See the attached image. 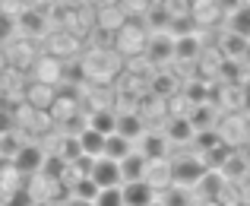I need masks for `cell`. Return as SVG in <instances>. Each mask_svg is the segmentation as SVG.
Wrapping results in <instances>:
<instances>
[{
	"instance_id": "6da1fadb",
	"label": "cell",
	"mask_w": 250,
	"mask_h": 206,
	"mask_svg": "<svg viewBox=\"0 0 250 206\" xmlns=\"http://www.w3.org/2000/svg\"><path fill=\"white\" fill-rule=\"evenodd\" d=\"M149 38H152V32L146 29V23H143V19H127V25H124V29L114 35L117 54L143 57V54H146V48H149Z\"/></svg>"
},
{
	"instance_id": "7a4b0ae2",
	"label": "cell",
	"mask_w": 250,
	"mask_h": 206,
	"mask_svg": "<svg viewBox=\"0 0 250 206\" xmlns=\"http://www.w3.org/2000/svg\"><path fill=\"white\" fill-rule=\"evenodd\" d=\"M171 168H174V184L177 187L190 190L206 178L209 165L203 162V156H177V159H171Z\"/></svg>"
},
{
	"instance_id": "3957f363",
	"label": "cell",
	"mask_w": 250,
	"mask_h": 206,
	"mask_svg": "<svg viewBox=\"0 0 250 206\" xmlns=\"http://www.w3.org/2000/svg\"><path fill=\"white\" fill-rule=\"evenodd\" d=\"M83 67H85V76H92L95 83H108L121 70V57L114 51H89L83 57Z\"/></svg>"
},
{
	"instance_id": "277c9868",
	"label": "cell",
	"mask_w": 250,
	"mask_h": 206,
	"mask_svg": "<svg viewBox=\"0 0 250 206\" xmlns=\"http://www.w3.org/2000/svg\"><path fill=\"white\" fill-rule=\"evenodd\" d=\"M89 178H92V181H95L102 190H108V187H124L121 162H114V159H108V156L92 159V165H89Z\"/></svg>"
},
{
	"instance_id": "5b68a950",
	"label": "cell",
	"mask_w": 250,
	"mask_h": 206,
	"mask_svg": "<svg viewBox=\"0 0 250 206\" xmlns=\"http://www.w3.org/2000/svg\"><path fill=\"white\" fill-rule=\"evenodd\" d=\"M13 162H16V168L22 171L25 178H35V175H42V171H44L48 152H44L38 143H22V146H19V152L13 156Z\"/></svg>"
},
{
	"instance_id": "8992f818",
	"label": "cell",
	"mask_w": 250,
	"mask_h": 206,
	"mask_svg": "<svg viewBox=\"0 0 250 206\" xmlns=\"http://www.w3.org/2000/svg\"><path fill=\"white\" fill-rule=\"evenodd\" d=\"M19 35L22 38H48L51 35L48 13L35 10V6H22V13H19Z\"/></svg>"
},
{
	"instance_id": "52a82bcc",
	"label": "cell",
	"mask_w": 250,
	"mask_h": 206,
	"mask_svg": "<svg viewBox=\"0 0 250 206\" xmlns=\"http://www.w3.org/2000/svg\"><path fill=\"white\" fill-rule=\"evenodd\" d=\"M63 70H67V64L57 61L54 54H38L35 67H32V79H35V83H44V86H57L63 79Z\"/></svg>"
},
{
	"instance_id": "ba28073f",
	"label": "cell",
	"mask_w": 250,
	"mask_h": 206,
	"mask_svg": "<svg viewBox=\"0 0 250 206\" xmlns=\"http://www.w3.org/2000/svg\"><path fill=\"white\" fill-rule=\"evenodd\" d=\"M35 61H38V54H35V48H32L29 38H16V42L6 45V64H10V70H19V73L32 70Z\"/></svg>"
},
{
	"instance_id": "9c48e42d",
	"label": "cell",
	"mask_w": 250,
	"mask_h": 206,
	"mask_svg": "<svg viewBox=\"0 0 250 206\" xmlns=\"http://www.w3.org/2000/svg\"><path fill=\"white\" fill-rule=\"evenodd\" d=\"M174 38L168 35V32H152V38H149V48H146V57L152 67H165V64L174 61Z\"/></svg>"
},
{
	"instance_id": "30bf717a",
	"label": "cell",
	"mask_w": 250,
	"mask_h": 206,
	"mask_svg": "<svg viewBox=\"0 0 250 206\" xmlns=\"http://www.w3.org/2000/svg\"><path fill=\"white\" fill-rule=\"evenodd\" d=\"M48 54H54L57 61H70V57L80 54V38L57 29L54 35H48Z\"/></svg>"
},
{
	"instance_id": "8fae6325",
	"label": "cell",
	"mask_w": 250,
	"mask_h": 206,
	"mask_svg": "<svg viewBox=\"0 0 250 206\" xmlns=\"http://www.w3.org/2000/svg\"><path fill=\"white\" fill-rule=\"evenodd\" d=\"M146 181L152 184L159 194L168 190V187H174V168H171V159H149Z\"/></svg>"
},
{
	"instance_id": "7c38bea8",
	"label": "cell",
	"mask_w": 250,
	"mask_h": 206,
	"mask_svg": "<svg viewBox=\"0 0 250 206\" xmlns=\"http://www.w3.org/2000/svg\"><path fill=\"white\" fill-rule=\"evenodd\" d=\"M168 139H171V146H187V143H193L196 134L200 130L193 127V121L190 117H168V124H165V130H162Z\"/></svg>"
},
{
	"instance_id": "4fadbf2b",
	"label": "cell",
	"mask_w": 250,
	"mask_h": 206,
	"mask_svg": "<svg viewBox=\"0 0 250 206\" xmlns=\"http://www.w3.org/2000/svg\"><path fill=\"white\" fill-rule=\"evenodd\" d=\"M22 187H29V178L16 168L13 159H3V162H0V194L10 197V194H16V190H22Z\"/></svg>"
},
{
	"instance_id": "5bb4252c",
	"label": "cell",
	"mask_w": 250,
	"mask_h": 206,
	"mask_svg": "<svg viewBox=\"0 0 250 206\" xmlns=\"http://www.w3.org/2000/svg\"><path fill=\"white\" fill-rule=\"evenodd\" d=\"M159 200V190L149 181H130L124 184V203L127 206H152Z\"/></svg>"
},
{
	"instance_id": "9a60e30c",
	"label": "cell",
	"mask_w": 250,
	"mask_h": 206,
	"mask_svg": "<svg viewBox=\"0 0 250 206\" xmlns=\"http://www.w3.org/2000/svg\"><path fill=\"white\" fill-rule=\"evenodd\" d=\"M219 137H222V143L225 146H241V143H247V117H222L219 121Z\"/></svg>"
},
{
	"instance_id": "2e32d148",
	"label": "cell",
	"mask_w": 250,
	"mask_h": 206,
	"mask_svg": "<svg viewBox=\"0 0 250 206\" xmlns=\"http://www.w3.org/2000/svg\"><path fill=\"white\" fill-rule=\"evenodd\" d=\"M117 134L127 137L130 143H140V139L149 134V130H146V117H143L140 111H127V114H117Z\"/></svg>"
},
{
	"instance_id": "e0dca14e",
	"label": "cell",
	"mask_w": 250,
	"mask_h": 206,
	"mask_svg": "<svg viewBox=\"0 0 250 206\" xmlns=\"http://www.w3.org/2000/svg\"><path fill=\"white\" fill-rule=\"evenodd\" d=\"M48 114H51V121H54V124L67 127L73 117H80V98H76V95H57Z\"/></svg>"
},
{
	"instance_id": "ac0fdd59",
	"label": "cell",
	"mask_w": 250,
	"mask_h": 206,
	"mask_svg": "<svg viewBox=\"0 0 250 206\" xmlns=\"http://www.w3.org/2000/svg\"><path fill=\"white\" fill-rule=\"evenodd\" d=\"M222 6L215 0H190V16L196 19V25H215L222 19Z\"/></svg>"
},
{
	"instance_id": "d6986e66",
	"label": "cell",
	"mask_w": 250,
	"mask_h": 206,
	"mask_svg": "<svg viewBox=\"0 0 250 206\" xmlns=\"http://www.w3.org/2000/svg\"><path fill=\"white\" fill-rule=\"evenodd\" d=\"M146 168H149V159L143 156L140 149H136V152H130V156L121 162L124 184H130V181H146Z\"/></svg>"
},
{
	"instance_id": "ffe728a7",
	"label": "cell",
	"mask_w": 250,
	"mask_h": 206,
	"mask_svg": "<svg viewBox=\"0 0 250 206\" xmlns=\"http://www.w3.org/2000/svg\"><path fill=\"white\" fill-rule=\"evenodd\" d=\"M54 98H57L54 86H44V83H32V86H25V102H29L32 108H38V111H51Z\"/></svg>"
},
{
	"instance_id": "44dd1931",
	"label": "cell",
	"mask_w": 250,
	"mask_h": 206,
	"mask_svg": "<svg viewBox=\"0 0 250 206\" xmlns=\"http://www.w3.org/2000/svg\"><path fill=\"white\" fill-rule=\"evenodd\" d=\"M219 51L228 61H241L244 54H250V42L244 35H238V32H225V35L219 38Z\"/></svg>"
},
{
	"instance_id": "7402d4cb",
	"label": "cell",
	"mask_w": 250,
	"mask_h": 206,
	"mask_svg": "<svg viewBox=\"0 0 250 206\" xmlns=\"http://www.w3.org/2000/svg\"><path fill=\"white\" fill-rule=\"evenodd\" d=\"M225 187H228V181L222 178V171H212V168H209L206 178H203L193 190H196V197H200V200H219V194Z\"/></svg>"
},
{
	"instance_id": "603a6c76",
	"label": "cell",
	"mask_w": 250,
	"mask_h": 206,
	"mask_svg": "<svg viewBox=\"0 0 250 206\" xmlns=\"http://www.w3.org/2000/svg\"><path fill=\"white\" fill-rule=\"evenodd\" d=\"M168 149H171V139L165 134H152V130H149V134L140 139V152L146 159H168Z\"/></svg>"
},
{
	"instance_id": "cb8c5ba5",
	"label": "cell",
	"mask_w": 250,
	"mask_h": 206,
	"mask_svg": "<svg viewBox=\"0 0 250 206\" xmlns=\"http://www.w3.org/2000/svg\"><path fill=\"white\" fill-rule=\"evenodd\" d=\"M174 61H184V64H190V61H200L203 57V38L200 35H187V38H174Z\"/></svg>"
},
{
	"instance_id": "d4e9b609",
	"label": "cell",
	"mask_w": 250,
	"mask_h": 206,
	"mask_svg": "<svg viewBox=\"0 0 250 206\" xmlns=\"http://www.w3.org/2000/svg\"><path fill=\"white\" fill-rule=\"evenodd\" d=\"M54 156H61L63 162H80V159H85L80 137H73V134L57 137V143H54Z\"/></svg>"
},
{
	"instance_id": "484cf974",
	"label": "cell",
	"mask_w": 250,
	"mask_h": 206,
	"mask_svg": "<svg viewBox=\"0 0 250 206\" xmlns=\"http://www.w3.org/2000/svg\"><path fill=\"white\" fill-rule=\"evenodd\" d=\"M95 25L98 29H108V32H121L127 25V16H124L121 6H104V10H95Z\"/></svg>"
},
{
	"instance_id": "4316f807",
	"label": "cell",
	"mask_w": 250,
	"mask_h": 206,
	"mask_svg": "<svg viewBox=\"0 0 250 206\" xmlns=\"http://www.w3.org/2000/svg\"><path fill=\"white\" fill-rule=\"evenodd\" d=\"M89 127L98 130V134H104V137L117 134V111H111V108L89 111Z\"/></svg>"
},
{
	"instance_id": "83f0119b",
	"label": "cell",
	"mask_w": 250,
	"mask_h": 206,
	"mask_svg": "<svg viewBox=\"0 0 250 206\" xmlns=\"http://www.w3.org/2000/svg\"><path fill=\"white\" fill-rule=\"evenodd\" d=\"M181 95L187 98L193 108L206 105V98H209V79H206V76H200V79H187V86L181 89Z\"/></svg>"
},
{
	"instance_id": "f1b7e54d",
	"label": "cell",
	"mask_w": 250,
	"mask_h": 206,
	"mask_svg": "<svg viewBox=\"0 0 250 206\" xmlns=\"http://www.w3.org/2000/svg\"><path fill=\"white\" fill-rule=\"evenodd\" d=\"M80 143H83V152H85L89 159H102V156H104V143H108V137L98 134V130H92V127H85L83 134H80Z\"/></svg>"
},
{
	"instance_id": "f546056e",
	"label": "cell",
	"mask_w": 250,
	"mask_h": 206,
	"mask_svg": "<svg viewBox=\"0 0 250 206\" xmlns=\"http://www.w3.org/2000/svg\"><path fill=\"white\" fill-rule=\"evenodd\" d=\"M222 178H225V181H244L247 178V171H250V165H247V159L241 156V152H231V156H228V162L222 165Z\"/></svg>"
},
{
	"instance_id": "4dcf8cb0",
	"label": "cell",
	"mask_w": 250,
	"mask_h": 206,
	"mask_svg": "<svg viewBox=\"0 0 250 206\" xmlns=\"http://www.w3.org/2000/svg\"><path fill=\"white\" fill-rule=\"evenodd\" d=\"M130 152H136V149H133V143H130L127 137H121V134H111V137H108V143H104V156L114 159V162H124Z\"/></svg>"
},
{
	"instance_id": "1f68e13d",
	"label": "cell",
	"mask_w": 250,
	"mask_h": 206,
	"mask_svg": "<svg viewBox=\"0 0 250 206\" xmlns=\"http://www.w3.org/2000/svg\"><path fill=\"white\" fill-rule=\"evenodd\" d=\"M61 29L70 32V35H76V38H83L85 35V16H80L76 6H67V10L61 13Z\"/></svg>"
},
{
	"instance_id": "d6a6232c",
	"label": "cell",
	"mask_w": 250,
	"mask_h": 206,
	"mask_svg": "<svg viewBox=\"0 0 250 206\" xmlns=\"http://www.w3.org/2000/svg\"><path fill=\"white\" fill-rule=\"evenodd\" d=\"M149 89H152L155 98H171V95H177V79L171 76V73H155Z\"/></svg>"
},
{
	"instance_id": "836d02e7",
	"label": "cell",
	"mask_w": 250,
	"mask_h": 206,
	"mask_svg": "<svg viewBox=\"0 0 250 206\" xmlns=\"http://www.w3.org/2000/svg\"><path fill=\"white\" fill-rule=\"evenodd\" d=\"M228 32H238L250 42V6H238L234 13H228Z\"/></svg>"
},
{
	"instance_id": "e575fe53",
	"label": "cell",
	"mask_w": 250,
	"mask_h": 206,
	"mask_svg": "<svg viewBox=\"0 0 250 206\" xmlns=\"http://www.w3.org/2000/svg\"><path fill=\"white\" fill-rule=\"evenodd\" d=\"M171 13H168V6L165 3H159V6H152V10L146 13V19H143V23H146V29H159V32H168V25H171Z\"/></svg>"
},
{
	"instance_id": "d590c367",
	"label": "cell",
	"mask_w": 250,
	"mask_h": 206,
	"mask_svg": "<svg viewBox=\"0 0 250 206\" xmlns=\"http://www.w3.org/2000/svg\"><path fill=\"white\" fill-rule=\"evenodd\" d=\"M16 35H19V16L0 10V45L6 48L10 42H16Z\"/></svg>"
},
{
	"instance_id": "8d00e7d4",
	"label": "cell",
	"mask_w": 250,
	"mask_h": 206,
	"mask_svg": "<svg viewBox=\"0 0 250 206\" xmlns=\"http://www.w3.org/2000/svg\"><path fill=\"white\" fill-rule=\"evenodd\" d=\"M196 19L193 16H174L171 19V25H168V35L171 38H187V35H196Z\"/></svg>"
},
{
	"instance_id": "74e56055",
	"label": "cell",
	"mask_w": 250,
	"mask_h": 206,
	"mask_svg": "<svg viewBox=\"0 0 250 206\" xmlns=\"http://www.w3.org/2000/svg\"><path fill=\"white\" fill-rule=\"evenodd\" d=\"M117 6L124 10V16H127V19H146V13L152 10L149 0H117Z\"/></svg>"
},
{
	"instance_id": "f35d334b",
	"label": "cell",
	"mask_w": 250,
	"mask_h": 206,
	"mask_svg": "<svg viewBox=\"0 0 250 206\" xmlns=\"http://www.w3.org/2000/svg\"><path fill=\"white\" fill-rule=\"evenodd\" d=\"M159 200L165 203V206H190V190L187 187H168V190H162L159 194Z\"/></svg>"
},
{
	"instance_id": "ab89813d",
	"label": "cell",
	"mask_w": 250,
	"mask_h": 206,
	"mask_svg": "<svg viewBox=\"0 0 250 206\" xmlns=\"http://www.w3.org/2000/svg\"><path fill=\"white\" fill-rule=\"evenodd\" d=\"M98 194H102V187H98L92 178H83V181L76 184L73 190H70V197H80V200H89V203H95V200H98Z\"/></svg>"
},
{
	"instance_id": "60d3db41",
	"label": "cell",
	"mask_w": 250,
	"mask_h": 206,
	"mask_svg": "<svg viewBox=\"0 0 250 206\" xmlns=\"http://www.w3.org/2000/svg\"><path fill=\"white\" fill-rule=\"evenodd\" d=\"M190 121H193L196 130H212V105H200V108L190 111Z\"/></svg>"
},
{
	"instance_id": "b9f144b4",
	"label": "cell",
	"mask_w": 250,
	"mask_h": 206,
	"mask_svg": "<svg viewBox=\"0 0 250 206\" xmlns=\"http://www.w3.org/2000/svg\"><path fill=\"white\" fill-rule=\"evenodd\" d=\"M196 146H200V156H206V152H212L215 146H222V137H219V130H200V134H196V139H193Z\"/></svg>"
},
{
	"instance_id": "7bdbcfd3",
	"label": "cell",
	"mask_w": 250,
	"mask_h": 206,
	"mask_svg": "<svg viewBox=\"0 0 250 206\" xmlns=\"http://www.w3.org/2000/svg\"><path fill=\"white\" fill-rule=\"evenodd\" d=\"M95 206H127V203H124V187L102 190V194H98V200H95Z\"/></svg>"
},
{
	"instance_id": "ee69618b",
	"label": "cell",
	"mask_w": 250,
	"mask_h": 206,
	"mask_svg": "<svg viewBox=\"0 0 250 206\" xmlns=\"http://www.w3.org/2000/svg\"><path fill=\"white\" fill-rule=\"evenodd\" d=\"M3 206H38V200L29 187H22V190H16V194L3 197Z\"/></svg>"
},
{
	"instance_id": "f6af8a7d",
	"label": "cell",
	"mask_w": 250,
	"mask_h": 206,
	"mask_svg": "<svg viewBox=\"0 0 250 206\" xmlns=\"http://www.w3.org/2000/svg\"><path fill=\"white\" fill-rule=\"evenodd\" d=\"M171 16H190V0H165Z\"/></svg>"
},
{
	"instance_id": "bcb514c9",
	"label": "cell",
	"mask_w": 250,
	"mask_h": 206,
	"mask_svg": "<svg viewBox=\"0 0 250 206\" xmlns=\"http://www.w3.org/2000/svg\"><path fill=\"white\" fill-rule=\"evenodd\" d=\"M215 3H219V6H222L225 13H234L238 6H244V0H215Z\"/></svg>"
},
{
	"instance_id": "7dc6e473",
	"label": "cell",
	"mask_w": 250,
	"mask_h": 206,
	"mask_svg": "<svg viewBox=\"0 0 250 206\" xmlns=\"http://www.w3.org/2000/svg\"><path fill=\"white\" fill-rule=\"evenodd\" d=\"M85 3H92L95 10H104V6H117V0H85Z\"/></svg>"
},
{
	"instance_id": "c3c4849f",
	"label": "cell",
	"mask_w": 250,
	"mask_h": 206,
	"mask_svg": "<svg viewBox=\"0 0 250 206\" xmlns=\"http://www.w3.org/2000/svg\"><path fill=\"white\" fill-rule=\"evenodd\" d=\"M67 206H95V203H89V200H80V197H70Z\"/></svg>"
},
{
	"instance_id": "681fc988",
	"label": "cell",
	"mask_w": 250,
	"mask_h": 206,
	"mask_svg": "<svg viewBox=\"0 0 250 206\" xmlns=\"http://www.w3.org/2000/svg\"><path fill=\"white\" fill-rule=\"evenodd\" d=\"M244 111H250V79L244 83Z\"/></svg>"
},
{
	"instance_id": "f907efd6",
	"label": "cell",
	"mask_w": 250,
	"mask_h": 206,
	"mask_svg": "<svg viewBox=\"0 0 250 206\" xmlns=\"http://www.w3.org/2000/svg\"><path fill=\"white\" fill-rule=\"evenodd\" d=\"M247 143H250V117H247Z\"/></svg>"
},
{
	"instance_id": "816d5d0a",
	"label": "cell",
	"mask_w": 250,
	"mask_h": 206,
	"mask_svg": "<svg viewBox=\"0 0 250 206\" xmlns=\"http://www.w3.org/2000/svg\"><path fill=\"white\" fill-rule=\"evenodd\" d=\"M149 3H152V6H159V3H165V0H149Z\"/></svg>"
},
{
	"instance_id": "f5cc1de1",
	"label": "cell",
	"mask_w": 250,
	"mask_h": 206,
	"mask_svg": "<svg viewBox=\"0 0 250 206\" xmlns=\"http://www.w3.org/2000/svg\"><path fill=\"white\" fill-rule=\"evenodd\" d=\"M152 206H165V203H162V200H155V203H152Z\"/></svg>"
},
{
	"instance_id": "db71d44e",
	"label": "cell",
	"mask_w": 250,
	"mask_h": 206,
	"mask_svg": "<svg viewBox=\"0 0 250 206\" xmlns=\"http://www.w3.org/2000/svg\"><path fill=\"white\" fill-rule=\"evenodd\" d=\"M19 3H29V0H19Z\"/></svg>"
}]
</instances>
